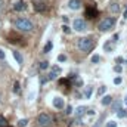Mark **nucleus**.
Segmentation results:
<instances>
[{
    "mask_svg": "<svg viewBox=\"0 0 127 127\" xmlns=\"http://www.w3.org/2000/svg\"><path fill=\"white\" fill-rule=\"evenodd\" d=\"M13 58H15V61L19 64V65H22V62H24V58H22V55H21L18 50H15V52H13Z\"/></svg>",
    "mask_w": 127,
    "mask_h": 127,
    "instance_id": "nucleus-13",
    "label": "nucleus"
},
{
    "mask_svg": "<svg viewBox=\"0 0 127 127\" xmlns=\"http://www.w3.org/2000/svg\"><path fill=\"white\" fill-rule=\"evenodd\" d=\"M123 61H124L123 58H117V62H118V64H121V62H123Z\"/></svg>",
    "mask_w": 127,
    "mask_h": 127,
    "instance_id": "nucleus-37",
    "label": "nucleus"
},
{
    "mask_svg": "<svg viewBox=\"0 0 127 127\" xmlns=\"http://www.w3.org/2000/svg\"><path fill=\"white\" fill-rule=\"evenodd\" d=\"M75 84H77L78 87H80V86H83V80H80V78H77V80H75Z\"/></svg>",
    "mask_w": 127,
    "mask_h": 127,
    "instance_id": "nucleus-33",
    "label": "nucleus"
},
{
    "mask_svg": "<svg viewBox=\"0 0 127 127\" xmlns=\"http://www.w3.org/2000/svg\"><path fill=\"white\" fill-rule=\"evenodd\" d=\"M124 19H127V9H126V12H124V16H123Z\"/></svg>",
    "mask_w": 127,
    "mask_h": 127,
    "instance_id": "nucleus-38",
    "label": "nucleus"
},
{
    "mask_svg": "<svg viewBox=\"0 0 127 127\" xmlns=\"http://www.w3.org/2000/svg\"><path fill=\"white\" fill-rule=\"evenodd\" d=\"M106 127H117V123L115 121H108L106 123Z\"/></svg>",
    "mask_w": 127,
    "mask_h": 127,
    "instance_id": "nucleus-29",
    "label": "nucleus"
},
{
    "mask_svg": "<svg viewBox=\"0 0 127 127\" xmlns=\"http://www.w3.org/2000/svg\"><path fill=\"white\" fill-rule=\"evenodd\" d=\"M87 114H89V115H95L96 112H95V109H89V111H87Z\"/></svg>",
    "mask_w": 127,
    "mask_h": 127,
    "instance_id": "nucleus-35",
    "label": "nucleus"
},
{
    "mask_svg": "<svg viewBox=\"0 0 127 127\" xmlns=\"http://www.w3.org/2000/svg\"><path fill=\"white\" fill-rule=\"evenodd\" d=\"M62 21L66 24V22H68V16H62Z\"/></svg>",
    "mask_w": 127,
    "mask_h": 127,
    "instance_id": "nucleus-36",
    "label": "nucleus"
},
{
    "mask_svg": "<svg viewBox=\"0 0 127 127\" xmlns=\"http://www.w3.org/2000/svg\"><path fill=\"white\" fill-rule=\"evenodd\" d=\"M52 47H53V43L52 41H47V44L44 46V53H49L52 50Z\"/></svg>",
    "mask_w": 127,
    "mask_h": 127,
    "instance_id": "nucleus-16",
    "label": "nucleus"
},
{
    "mask_svg": "<svg viewBox=\"0 0 127 127\" xmlns=\"http://www.w3.org/2000/svg\"><path fill=\"white\" fill-rule=\"evenodd\" d=\"M72 111H74V109H72V106H71V105H68V106H66L65 114H66V115H71V114H72Z\"/></svg>",
    "mask_w": 127,
    "mask_h": 127,
    "instance_id": "nucleus-25",
    "label": "nucleus"
},
{
    "mask_svg": "<svg viewBox=\"0 0 127 127\" xmlns=\"http://www.w3.org/2000/svg\"><path fill=\"white\" fill-rule=\"evenodd\" d=\"M13 92H15V93L19 92V83H18V81H15V84H13Z\"/></svg>",
    "mask_w": 127,
    "mask_h": 127,
    "instance_id": "nucleus-27",
    "label": "nucleus"
},
{
    "mask_svg": "<svg viewBox=\"0 0 127 127\" xmlns=\"http://www.w3.org/2000/svg\"><path fill=\"white\" fill-rule=\"evenodd\" d=\"M100 103L103 105V106H106V105H109V103H112V97L109 95H105L102 96V99H100Z\"/></svg>",
    "mask_w": 127,
    "mask_h": 127,
    "instance_id": "nucleus-10",
    "label": "nucleus"
},
{
    "mask_svg": "<svg viewBox=\"0 0 127 127\" xmlns=\"http://www.w3.org/2000/svg\"><path fill=\"white\" fill-rule=\"evenodd\" d=\"M61 74V68L58 66V65H55V66H52V69H50V72H49V80H56L58 78V75Z\"/></svg>",
    "mask_w": 127,
    "mask_h": 127,
    "instance_id": "nucleus-6",
    "label": "nucleus"
},
{
    "mask_svg": "<svg viewBox=\"0 0 127 127\" xmlns=\"http://www.w3.org/2000/svg\"><path fill=\"white\" fill-rule=\"evenodd\" d=\"M0 127H7V121L3 115H0Z\"/></svg>",
    "mask_w": 127,
    "mask_h": 127,
    "instance_id": "nucleus-22",
    "label": "nucleus"
},
{
    "mask_svg": "<svg viewBox=\"0 0 127 127\" xmlns=\"http://www.w3.org/2000/svg\"><path fill=\"white\" fill-rule=\"evenodd\" d=\"M0 105H1V95H0Z\"/></svg>",
    "mask_w": 127,
    "mask_h": 127,
    "instance_id": "nucleus-40",
    "label": "nucleus"
},
{
    "mask_svg": "<svg viewBox=\"0 0 127 127\" xmlns=\"http://www.w3.org/2000/svg\"><path fill=\"white\" fill-rule=\"evenodd\" d=\"M27 124H28V120L27 118H22V120L18 121V127H27Z\"/></svg>",
    "mask_w": 127,
    "mask_h": 127,
    "instance_id": "nucleus-17",
    "label": "nucleus"
},
{
    "mask_svg": "<svg viewBox=\"0 0 127 127\" xmlns=\"http://www.w3.org/2000/svg\"><path fill=\"white\" fill-rule=\"evenodd\" d=\"M118 109H121V102H114V105H112V111H118Z\"/></svg>",
    "mask_w": 127,
    "mask_h": 127,
    "instance_id": "nucleus-19",
    "label": "nucleus"
},
{
    "mask_svg": "<svg viewBox=\"0 0 127 127\" xmlns=\"http://www.w3.org/2000/svg\"><path fill=\"white\" fill-rule=\"evenodd\" d=\"M37 124H38V127H52L53 126V118H52L50 114L41 112L37 117Z\"/></svg>",
    "mask_w": 127,
    "mask_h": 127,
    "instance_id": "nucleus-3",
    "label": "nucleus"
},
{
    "mask_svg": "<svg viewBox=\"0 0 127 127\" xmlns=\"http://www.w3.org/2000/svg\"><path fill=\"white\" fill-rule=\"evenodd\" d=\"M124 103H126V105H127V95L124 96Z\"/></svg>",
    "mask_w": 127,
    "mask_h": 127,
    "instance_id": "nucleus-39",
    "label": "nucleus"
},
{
    "mask_svg": "<svg viewBox=\"0 0 127 127\" xmlns=\"http://www.w3.org/2000/svg\"><path fill=\"white\" fill-rule=\"evenodd\" d=\"M126 111H124V109H118V111H117V117H118V118H124V117H126Z\"/></svg>",
    "mask_w": 127,
    "mask_h": 127,
    "instance_id": "nucleus-21",
    "label": "nucleus"
},
{
    "mask_svg": "<svg viewBox=\"0 0 127 127\" xmlns=\"http://www.w3.org/2000/svg\"><path fill=\"white\" fill-rule=\"evenodd\" d=\"M121 81H123L121 77H115V78H114V84H115V86H117V84H121Z\"/></svg>",
    "mask_w": 127,
    "mask_h": 127,
    "instance_id": "nucleus-26",
    "label": "nucleus"
},
{
    "mask_svg": "<svg viewBox=\"0 0 127 127\" xmlns=\"http://www.w3.org/2000/svg\"><path fill=\"white\" fill-rule=\"evenodd\" d=\"M114 69H115V72H121V71H123L121 65H115V66H114Z\"/></svg>",
    "mask_w": 127,
    "mask_h": 127,
    "instance_id": "nucleus-30",
    "label": "nucleus"
},
{
    "mask_svg": "<svg viewBox=\"0 0 127 127\" xmlns=\"http://www.w3.org/2000/svg\"><path fill=\"white\" fill-rule=\"evenodd\" d=\"M47 68H49V62H47V61L40 62V69H41V71H44V69H47Z\"/></svg>",
    "mask_w": 127,
    "mask_h": 127,
    "instance_id": "nucleus-20",
    "label": "nucleus"
},
{
    "mask_svg": "<svg viewBox=\"0 0 127 127\" xmlns=\"http://www.w3.org/2000/svg\"><path fill=\"white\" fill-rule=\"evenodd\" d=\"M68 6H69V9H72V10H78V9L81 7V0H69V1H68Z\"/></svg>",
    "mask_w": 127,
    "mask_h": 127,
    "instance_id": "nucleus-9",
    "label": "nucleus"
},
{
    "mask_svg": "<svg viewBox=\"0 0 127 127\" xmlns=\"http://www.w3.org/2000/svg\"><path fill=\"white\" fill-rule=\"evenodd\" d=\"M84 111H86V106H78V108L75 109V114H77V117H81V115L84 114Z\"/></svg>",
    "mask_w": 127,
    "mask_h": 127,
    "instance_id": "nucleus-14",
    "label": "nucleus"
},
{
    "mask_svg": "<svg viewBox=\"0 0 127 127\" xmlns=\"http://www.w3.org/2000/svg\"><path fill=\"white\" fill-rule=\"evenodd\" d=\"M90 61H92V64H97L100 61V56H99V55H93V56L90 58Z\"/></svg>",
    "mask_w": 127,
    "mask_h": 127,
    "instance_id": "nucleus-23",
    "label": "nucleus"
},
{
    "mask_svg": "<svg viewBox=\"0 0 127 127\" xmlns=\"http://www.w3.org/2000/svg\"><path fill=\"white\" fill-rule=\"evenodd\" d=\"M4 58H6V55H4V50H3V49H0V61H1V59H4Z\"/></svg>",
    "mask_w": 127,
    "mask_h": 127,
    "instance_id": "nucleus-32",
    "label": "nucleus"
},
{
    "mask_svg": "<svg viewBox=\"0 0 127 127\" xmlns=\"http://www.w3.org/2000/svg\"><path fill=\"white\" fill-rule=\"evenodd\" d=\"M77 47H78L81 52H90V50L95 47V41H93L90 37H81V38H78V41H77Z\"/></svg>",
    "mask_w": 127,
    "mask_h": 127,
    "instance_id": "nucleus-2",
    "label": "nucleus"
},
{
    "mask_svg": "<svg viewBox=\"0 0 127 127\" xmlns=\"http://www.w3.org/2000/svg\"><path fill=\"white\" fill-rule=\"evenodd\" d=\"M53 106L56 108V109H62L64 106H65V103H64V99L61 96H56L55 99H53Z\"/></svg>",
    "mask_w": 127,
    "mask_h": 127,
    "instance_id": "nucleus-8",
    "label": "nucleus"
},
{
    "mask_svg": "<svg viewBox=\"0 0 127 127\" xmlns=\"http://www.w3.org/2000/svg\"><path fill=\"white\" fill-rule=\"evenodd\" d=\"M126 115H127V114H126Z\"/></svg>",
    "mask_w": 127,
    "mask_h": 127,
    "instance_id": "nucleus-42",
    "label": "nucleus"
},
{
    "mask_svg": "<svg viewBox=\"0 0 127 127\" xmlns=\"http://www.w3.org/2000/svg\"><path fill=\"white\" fill-rule=\"evenodd\" d=\"M0 6H1V0H0Z\"/></svg>",
    "mask_w": 127,
    "mask_h": 127,
    "instance_id": "nucleus-41",
    "label": "nucleus"
},
{
    "mask_svg": "<svg viewBox=\"0 0 127 127\" xmlns=\"http://www.w3.org/2000/svg\"><path fill=\"white\" fill-rule=\"evenodd\" d=\"M62 28H64V32H65V34H68V32L71 31V28H69V27H68V25H64Z\"/></svg>",
    "mask_w": 127,
    "mask_h": 127,
    "instance_id": "nucleus-31",
    "label": "nucleus"
},
{
    "mask_svg": "<svg viewBox=\"0 0 127 127\" xmlns=\"http://www.w3.org/2000/svg\"><path fill=\"white\" fill-rule=\"evenodd\" d=\"M90 96H92V87H90V86H87V87L84 89V97H86V99H89Z\"/></svg>",
    "mask_w": 127,
    "mask_h": 127,
    "instance_id": "nucleus-15",
    "label": "nucleus"
},
{
    "mask_svg": "<svg viewBox=\"0 0 127 127\" xmlns=\"http://www.w3.org/2000/svg\"><path fill=\"white\" fill-rule=\"evenodd\" d=\"M118 38H120V35H118V34H114V37H112V41H118Z\"/></svg>",
    "mask_w": 127,
    "mask_h": 127,
    "instance_id": "nucleus-34",
    "label": "nucleus"
},
{
    "mask_svg": "<svg viewBox=\"0 0 127 127\" xmlns=\"http://www.w3.org/2000/svg\"><path fill=\"white\" fill-rule=\"evenodd\" d=\"M34 9L37 12H43V10H46V4L41 1H37V3H34Z\"/></svg>",
    "mask_w": 127,
    "mask_h": 127,
    "instance_id": "nucleus-12",
    "label": "nucleus"
},
{
    "mask_svg": "<svg viewBox=\"0 0 127 127\" xmlns=\"http://www.w3.org/2000/svg\"><path fill=\"white\" fill-rule=\"evenodd\" d=\"M72 28H74L77 32L86 31V30H87V24H86V21H84V19L77 18V19H74V22H72Z\"/></svg>",
    "mask_w": 127,
    "mask_h": 127,
    "instance_id": "nucleus-5",
    "label": "nucleus"
},
{
    "mask_svg": "<svg viewBox=\"0 0 127 127\" xmlns=\"http://www.w3.org/2000/svg\"><path fill=\"white\" fill-rule=\"evenodd\" d=\"M114 25H115V19L114 18H105V19H102L99 22L97 28H99L100 32H106V31H111L114 28Z\"/></svg>",
    "mask_w": 127,
    "mask_h": 127,
    "instance_id": "nucleus-4",
    "label": "nucleus"
},
{
    "mask_svg": "<svg viewBox=\"0 0 127 127\" xmlns=\"http://www.w3.org/2000/svg\"><path fill=\"white\" fill-rule=\"evenodd\" d=\"M58 61H59V62H65V61H66V56H65V55H59V56H58Z\"/></svg>",
    "mask_w": 127,
    "mask_h": 127,
    "instance_id": "nucleus-28",
    "label": "nucleus"
},
{
    "mask_svg": "<svg viewBox=\"0 0 127 127\" xmlns=\"http://www.w3.org/2000/svg\"><path fill=\"white\" fill-rule=\"evenodd\" d=\"M15 28L19 30V31L30 32V31H32V28H34V24H32L30 19H27V18H18V19L15 21Z\"/></svg>",
    "mask_w": 127,
    "mask_h": 127,
    "instance_id": "nucleus-1",
    "label": "nucleus"
},
{
    "mask_svg": "<svg viewBox=\"0 0 127 127\" xmlns=\"http://www.w3.org/2000/svg\"><path fill=\"white\" fill-rule=\"evenodd\" d=\"M109 12L114 13V15L118 13V12H120V4H118V3H111V4H109Z\"/></svg>",
    "mask_w": 127,
    "mask_h": 127,
    "instance_id": "nucleus-11",
    "label": "nucleus"
},
{
    "mask_svg": "<svg viewBox=\"0 0 127 127\" xmlns=\"http://www.w3.org/2000/svg\"><path fill=\"white\" fill-rule=\"evenodd\" d=\"M27 9V3L24 1V0H18V1H15V4H13V10H16V12H22V10H25Z\"/></svg>",
    "mask_w": 127,
    "mask_h": 127,
    "instance_id": "nucleus-7",
    "label": "nucleus"
},
{
    "mask_svg": "<svg viewBox=\"0 0 127 127\" xmlns=\"http://www.w3.org/2000/svg\"><path fill=\"white\" fill-rule=\"evenodd\" d=\"M105 92H106V86H100L99 90H97V96H103Z\"/></svg>",
    "mask_w": 127,
    "mask_h": 127,
    "instance_id": "nucleus-18",
    "label": "nucleus"
},
{
    "mask_svg": "<svg viewBox=\"0 0 127 127\" xmlns=\"http://www.w3.org/2000/svg\"><path fill=\"white\" fill-rule=\"evenodd\" d=\"M103 50H105V52H111V50H112V44H111V43L103 44Z\"/></svg>",
    "mask_w": 127,
    "mask_h": 127,
    "instance_id": "nucleus-24",
    "label": "nucleus"
}]
</instances>
